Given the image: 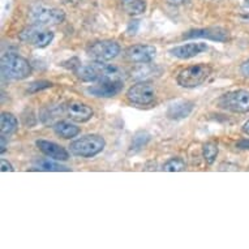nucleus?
<instances>
[{
	"label": "nucleus",
	"mask_w": 249,
	"mask_h": 249,
	"mask_svg": "<svg viewBox=\"0 0 249 249\" xmlns=\"http://www.w3.org/2000/svg\"><path fill=\"white\" fill-rule=\"evenodd\" d=\"M74 73L81 81L85 82L115 81L124 78V73L120 68L112 64H105V61H94L93 64L78 66L74 70Z\"/></svg>",
	"instance_id": "nucleus-1"
},
{
	"label": "nucleus",
	"mask_w": 249,
	"mask_h": 249,
	"mask_svg": "<svg viewBox=\"0 0 249 249\" xmlns=\"http://www.w3.org/2000/svg\"><path fill=\"white\" fill-rule=\"evenodd\" d=\"M1 74L7 80L21 81L32 74V66L25 57L16 53H5L0 63Z\"/></svg>",
	"instance_id": "nucleus-2"
},
{
	"label": "nucleus",
	"mask_w": 249,
	"mask_h": 249,
	"mask_svg": "<svg viewBox=\"0 0 249 249\" xmlns=\"http://www.w3.org/2000/svg\"><path fill=\"white\" fill-rule=\"evenodd\" d=\"M213 68L209 64H196V66H191L185 70L180 71L176 81L178 85L185 89H192V88H197V86L202 85L204 82L209 80V77L212 76Z\"/></svg>",
	"instance_id": "nucleus-3"
},
{
	"label": "nucleus",
	"mask_w": 249,
	"mask_h": 249,
	"mask_svg": "<svg viewBox=\"0 0 249 249\" xmlns=\"http://www.w3.org/2000/svg\"><path fill=\"white\" fill-rule=\"evenodd\" d=\"M106 146V141L99 135H86L76 140L70 145V150L73 155L82 158H91L99 154Z\"/></svg>",
	"instance_id": "nucleus-4"
},
{
	"label": "nucleus",
	"mask_w": 249,
	"mask_h": 249,
	"mask_svg": "<svg viewBox=\"0 0 249 249\" xmlns=\"http://www.w3.org/2000/svg\"><path fill=\"white\" fill-rule=\"evenodd\" d=\"M29 17L34 25L39 26H50V25H59L66 20V13L61 9L49 5H36L32 8Z\"/></svg>",
	"instance_id": "nucleus-5"
},
{
	"label": "nucleus",
	"mask_w": 249,
	"mask_h": 249,
	"mask_svg": "<svg viewBox=\"0 0 249 249\" xmlns=\"http://www.w3.org/2000/svg\"><path fill=\"white\" fill-rule=\"evenodd\" d=\"M218 105L221 108L230 112L245 114L249 112V91L248 90H233L219 98Z\"/></svg>",
	"instance_id": "nucleus-6"
},
{
	"label": "nucleus",
	"mask_w": 249,
	"mask_h": 249,
	"mask_svg": "<svg viewBox=\"0 0 249 249\" xmlns=\"http://www.w3.org/2000/svg\"><path fill=\"white\" fill-rule=\"evenodd\" d=\"M53 37L55 36L51 30H47V29H45V26H39V25L29 26L18 34V39L21 42H24L29 46L37 47V49L47 47L53 41Z\"/></svg>",
	"instance_id": "nucleus-7"
},
{
	"label": "nucleus",
	"mask_w": 249,
	"mask_h": 249,
	"mask_svg": "<svg viewBox=\"0 0 249 249\" xmlns=\"http://www.w3.org/2000/svg\"><path fill=\"white\" fill-rule=\"evenodd\" d=\"M127 98L133 105L147 106L154 102L157 98V89L151 82H137L128 89Z\"/></svg>",
	"instance_id": "nucleus-8"
},
{
	"label": "nucleus",
	"mask_w": 249,
	"mask_h": 249,
	"mask_svg": "<svg viewBox=\"0 0 249 249\" xmlns=\"http://www.w3.org/2000/svg\"><path fill=\"white\" fill-rule=\"evenodd\" d=\"M86 53L95 61H110L120 53V46L116 41L105 39L91 43L86 49Z\"/></svg>",
	"instance_id": "nucleus-9"
},
{
	"label": "nucleus",
	"mask_w": 249,
	"mask_h": 249,
	"mask_svg": "<svg viewBox=\"0 0 249 249\" xmlns=\"http://www.w3.org/2000/svg\"><path fill=\"white\" fill-rule=\"evenodd\" d=\"M124 81L115 80V81H99L95 85L86 88V93L97 98H112L118 95L123 90Z\"/></svg>",
	"instance_id": "nucleus-10"
},
{
	"label": "nucleus",
	"mask_w": 249,
	"mask_h": 249,
	"mask_svg": "<svg viewBox=\"0 0 249 249\" xmlns=\"http://www.w3.org/2000/svg\"><path fill=\"white\" fill-rule=\"evenodd\" d=\"M157 55V49L151 45H135L128 47L125 56L129 61L136 64H145L150 63Z\"/></svg>",
	"instance_id": "nucleus-11"
},
{
	"label": "nucleus",
	"mask_w": 249,
	"mask_h": 249,
	"mask_svg": "<svg viewBox=\"0 0 249 249\" xmlns=\"http://www.w3.org/2000/svg\"><path fill=\"white\" fill-rule=\"evenodd\" d=\"M184 39H196V38H202V39H210V41L226 42L229 39V33L225 29L221 28H204V29H193L189 30L188 33L184 34Z\"/></svg>",
	"instance_id": "nucleus-12"
},
{
	"label": "nucleus",
	"mask_w": 249,
	"mask_h": 249,
	"mask_svg": "<svg viewBox=\"0 0 249 249\" xmlns=\"http://www.w3.org/2000/svg\"><path fill=\"white\" fill-rule=\"evenodd\" d=\"M206 50H208V45L206 43H202V42H192V43H187V45L176 46V47L170 50L168 53H171L172 56L178 57V59L187 60V59H191V57L200 55V53H202Z\"/></svg>",
	"instance_id": "nucleus-13"
},
{
	"label": "nucleus",
	"mask_w": 249,
	"mask_h": 249,
	"mask_svg": "<svg viewBox=\"0 0 249 249\" xmlns=\"http://www.w3.org/2000/svg\"><path fill=\"white\" fill-rule=\"evenodd\" d=\"M67 115L71 120L77 123L89 122L93 118V110L85 103L78 102V101H72L66 106Z\"/></svg>",
	"instance_id": "nucleus-14"
},
{
	"label": "nucleus",
	"mask_w": 249,
	"mask_h": 249,
	"mask_svg": "<svg viewBox=\"0 0 249 249\" xmlns=\"http://www.w3.org/2000/svg\"><path fill=\"white\" fill-rule=\"evenodd\" d=\"M38 149L43 153L45 155L53 158L55 160H70V153L60 145L53 141H47V140H38L37 142Z\"/></svg>",
	"instance_id": "nucleus-15"
},
{
	"label": "nucleus",
	"mask_w": 249,
	"mask_h": 249,
	"mask_svg": "<svg viewBox=\"0 0 249 249\" xmlns=\"http://www.w3.org/2000/svg\"><path fill=\"white\" fill-rule=\"evenodd\" d=\"M195 108V103L192 101H176L171 103L167 108V118L171 120H180L188 118Z\"/></svg>",
	"instance_id": "nucleus-16"
},
{
	"label": "nucleus",
	"mask_w": 249,
	"mask_h": 249,
	"mask_svg": "<svg viewBox=\"0 0 249 249\" xmlns=\"http://www.w3.org/2000/svg\"><path fill=\"white\" fill-rule=\"evenodd\" d=\"M53 132L57 136H60L63 139L70 140L73 139L80 133V128L77 125H74L73 123L66 122V120H61L53 124Z\"/></svg>",
	"instance_id": "nucleus-17"
},
{
	"label": "nucleus",
	"mask_w": 249,
	"mask_h": 249,
	"mask_svg": "<svg viewBox=\"0 0 249 249\" xmlns=\"http://www.w3.org/2000/svg\"><path fill=\"white\" fill-rule=\"evenodd\" d=\"M18 129V122L17 118L11 112H3L0 116V131L1 135L9 136L15 133Z\"/></svg>",
	"instance_id": "nucleus-18"
},
{
	"label": "nucleus",
	"mask_w": 249,
	"mask_h": 249,
	"mask_svg": "<svg viewBox=\"0 0 249 249\" xmlns=\"http://www.w3.org/2000/svg\"><path fill=\"white\" fill-rule=\"evenodd\" d=\"M123 8L129 15H141L146 9L145 0H122Z\"/></svg>",
	"instance_id": "nucleus-19"
},
{
	"label": "nucleus",
	"mask_w": 249,
	"mask_h": 249,
	"mask_svg": "<svg viewBox=\"0 0 249 249\" xmlns=\"http://www.w3.org/2000/svg\"><path fill=\"white\" fill-rule=\"evenodd\" d=\"M34 170H38V171H56V172L71 171L70 168L66 167V166H61V164L49 160H37V162L34 163Z\"/></svg>",
	"instance_id": "nucleus-20"
},
{
	"label": "nucleus",
	"mask_w": 249,
	"mask_h": 249,
	"mask_svg": "<svg viewBox=\"0 0 249 249\" xmlns=\"http://www.w3.org/2000/svg\"><path fill=\"white\" fill-rule=\"evenodd\" d=\"M218 143L215 142H206L202 145V154H204V160L208 164H213L215 162L216 155H218Z\"/></svg>",
	"instance_id": "nucleus-21"
},
{
	"label": "nucleus",
	"mask_w": 249,
	"mask_h": 249,
	"mask_svg": "<svg viewBox=\"0 0 249 249\" xmlns=\"http://www.w3.org/2000/svg\"><path fill=\"white\" fill-rule=\"evenodd\" d=\"M162 170L167 172L184 171V170H185V160H184L183 158H180V157L171 158V160H168L167 162L163 164Z\"/></svg>",
	"instance_id": "nucleus-22"
},
{
	"label": "nucleus",
	"mask_w": 249,
	"mask_h": 249,
	"mask_svg": "<svg viewBox=\"0 0 249 249\" xmlns=\"http://www.w3.org/2000/svg\"><path fill=\"white\" fill-rule=\"evenodd\" d=\"M147 141H149V135H147V133H143V132H139V133L133 137L131 150L133 151V153L139 151L140 149H142V147L146 145Z\"/></svg>",
	"instance_id": "nucleus-23"
},
{
	"label": "nucleus",
	"mask_w": 249,
	"mask_h": 249,
	"mask_svg": "<svg viewBox=\"0 0 249 249\" xmlns=\"http://www.w3.org/2000/svg\"><path fill=\"white\" fill-rule=\"evenodd\" d=\"M53 86V82L50 81H45V80H41V81H36L32 82L28 88L29 93H38V91H41V90L49 89Z\"/></svg>",
	"instance_id": "nucleus-24"
},
{
	"label": "nucleus",
	"mask_w": 249,
	"mask_h": 249,
	"mask_svg": "<svg viewBox=\"0 0 249 249\" xmlns=\"http://www.w3.org/2000/svg\"><path fill=\"white\" fill-rule=\"evenodd\" d=\"M0 170H1V172H12L15 168H13V166L9 163L8 160H0Z\"/></svg>",
	"instance_id": "nucleus-25"
},
{
	"label": "nucleus",
	"mask_w": 249,
	"mask_h": 249,
	"mask_svg": "<svg viewBox=\"0 0 249 249\" xmlns=\"http://www.w3.org/2000/svg\"><path fill=\"white\" fill-rule=\"evenodd\" d=\"M240 73L244 76V77H249V59L247 61H244L240 67Z\"/></svg>",
	"instance_id": "nucleus-26"
},
{
	"label": "nucleus",
	"mask_w": 249,
	"mask_h": 249,
	"mask_svg": "<svg viewBox=\"0 0 249 249\" xmlns=\"http://www.w3.org/2000/svg\"><path fill=\"white\" fill-rule=\"evenodd\" d=\"M5 150H7V140H5L4 135H1V137H0V153L3 154Z\"/></svg>",
	"instance_id": "nucleus-27"
},
{
	"label": "nucleus",
	"mask_w": 249,
	"mask_h": 249,
	"mask_svg": "<svg viewBox=\"0 0 249 249\" xmlns=\"http://www.w3.org/2000/svg\"><path fill=\"white\" fill-rule=\"evenodd\" d=\"M237 147L240 149H249V140H243L240 142L237 143Z\"/></svg>",
	"instance_id": "nucleus-28"
},
{
	"label": "nucleus",
	"mask_w": 249,
	"mask_h": 249,
	"mask_svg": "<svg viewBox=\"0 0 249 249\" xmlns=\"http://www.w3.org/2000/svg\"><path fill=\"white\" fill-rule=\"evenodd\" d=\"M241 131H243V133L249 136V120L244 123V125H243V128H241Z\"/></svg>",
	"instance_id": "nucleus-29"
},
{
	"label": "nucleus",
	"mask_w": 249,
	"mask_h": 249,
	"mask_svg": "<svg viewBox=\"0 0 249 249\" xmlns=\"http://www.w3.org/2000/svg\"><path fill=\"white\" fill-rule=\"evenodd\" d=\"M187 0H170V3L171 4H175V5H180V4H184Z\"/></svg>",
	"instance_id": "nucleus-30"
}]
</instances>
